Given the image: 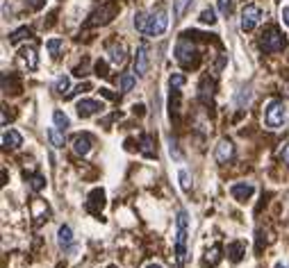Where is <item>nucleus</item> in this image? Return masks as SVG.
Here are the masks:
<instances>
[{
  "label": "nucleus",
  "mask_w": 289,
  "mask_h": 268,
  "mask_svg": "<svg viewBox=\"0 0 289 268\" xmlns=\"http://www.w3.org/2000/svg\"><path fill=\"white\" fill-rule=\"evenodd\" d=\"M169 84H171V89H178V86H182L185 84V75H180V73L171 75L169 77Z\"/></svg>",
  "instance_id": "obj_35"
},
{
  "label": "nucleus",
  "mask_w": 289,
  "mask_h": 268,
  "mask_svg": "<svg viewBox=\"0 0 289 268\" xmlns=\"http://www.w3.org/2000/svg\"><path fill=\"white\" fill-rule=\"evenodd\" d=\"M137 77L132 75V73H125V75H121V82H119V89L121 94H128V91H132V86H135Z\"/></svg>",
  "instance_id": "obj_23"
},
{
  "label": "nucleus",
  "mask_w": 289,
  "mask_h": 268,
  "mask_svg": "<svg viewBox=\"0 0 289 268\" xmlns=\"http://www.w3.org/2000/svg\"><path fill=\"white\" fill-rule=\"evenodd\" d=\"M102 207H105V191H102V189H94V191L89 193V200H87V212L100 214Z\"/></svg>",
  "instance_id": "obj_13"
},
{
  "label": "nucleus",
  "mask_w": 289,
  "mask_h": 268,
  "mask_svg": "<svg viewBox=\"0 0 289 268\" xmlns=\"http://www.w3.org/2000/svg\"><path fill=\"white\" fill-rule=\"evenodd\" d=\"M251 89H242L239 91V96H237V107H244V105H248L251 102Z\"/></svg>",
  "instance_id": "obj_33"
},
{
  "label": "nucleus",
  "mask_w": 289,
  "mask_h": 268,
  "mask_svg": "<svg viewBox=\"0 0 289 268\" xmlns=\"http://www.w3.org/2000/svg\"><path fill=\"white\" fill-rule=\"evenodd\" d=\"M102 109H105V105H102V102L89 100V98L77 100V105H75V111H77V116H80V118H89V116H94V114H98V111H102Z\"/></svg>",
  "instance_id": "obj_9"
},
{
  "label": "nucleus",
  "mask_w": 289,
  "mask_h": 268,
  "mask_svg": "<svg viewBox=\"0 0 289 268\" xmlns=\"http://www.w3.org/2000/svg\"><path fill=\"white\" fill-rule=\"evenodd\" d=\"M175 59L182 66H194L196 64V46L187 39V34H182L178 43H175Z\"/></svg>",
  "instance_id": "obj_4"
},
{
  "label": "nucleus",
  "mask_w": 289,
  "mask_h": 268,
  "mask_svg": "<svg viewBox=\"0 0 289 268\" xmlns=\"http://www.w3.org/2000/svg\"><path fill=\"white\" fill-rule=\"evenodd\" d=\"M46 48H48V52H50L52 57H57V55H60V50L64 48V41H62V39H48Z\"/></svg>",
  "instance_id": "obj_25"
},
{
  "label": "nucleus",
  "mask_w": 289,
  "mask_h": 268,
  "mask_svg": "<svg viewBox=\"0 0 289 268\" xmlns=\"http://www.w3.org/2000/svg\"><path fill=\"white\" fill-rule=\"evenodd\" d=\"M3 143L7 145V148H21L23 145V136L16 132V130H7V132L3 134Z\"/></svg>",
  "instance_id": "obj_19"
},
{
  "label": "nucleus",
  "mask_w": 289,
  "mask_h": 268,
  "mask_svg": "<svg viewBox=\"0 0 289 268\" xmlns=\"http://www.w3.org/2000/svg\"><path fill=\"white\" fill-rule=\"evenodd\" d=\"M259 18H262V12H259L257 5H246V7L242 9V21H239V25H242L244 32H253L257 27Z\"/></svg>",
  "instance_id": "obj_6"
},
{
  "label": "nucleus",
  "mask_w": 289,
  "mask_h": 268,
  "mask_svg": "<svg viewBox=\"0 0 289 268\" xmlns=\"http://www.w3.org/2000/svg\"><path fill=\"white\" fill-rule=\"evenodd\" d=\"M273 268H287V266H285V264H282V261H278V264H276V266H273Z\"/></svg>",
  "instance_id": "obj_41"
},
{
  "label": "nucleus",
  "mask_w": 289,
  "mask_h": 268,
  "mask_svg": "<svg viewBox=\"0 0 289 268\" xmlns=\"http://www.w3.org/2000/svg\"><path fill=\"white\" fill-rule=\"evenodd\" d=\"M244 250H246V246H244L242 241H232L228 246V255H230V261H242V257H244Z\"/></svg>",
  "instance_id": "obj_21"
},
{
  "label": "nucleus",
  "mask_w": 289,
  "mask_h": 268,
  "mask_svg": "<svg viewBox=\"0 0 289 268\" xmlns=\"http://www.w3.org/2000/svg\"><path fill=\"white\" fill-rule=\"evenodd\" d=\"M166 27H169V14H166V9H157V12H153L148 16V25H146V32L148 37H160V34L166 32Z\"/></svg>",
  "instance_id": "obj_5"
},
{
  "label": "nucleus",
  "mask_w": 289,
  "mask_h": 268,
  "mask_svg": "<svg viewBox=\"0 0 289 268\" xmlns=\"http://www.w3.org/2000/svg\"><path fill=\"white\" fill-rule=\"evenodd\" d=\"M259 48L264 52H280L285 48V39L276 27H267L262 32V37H259Z\"/></svg>",
  "instance_id": "obj_3"
},
{
  "label": "nucleus",
  "mask_w": 289,
  "mask_h": 268,
  "mask_svg": "<svg viewBox=\"0 0 289 268\" xmlns=\"http://www.w3.org/2000/svg\"><path fill=\"white\" fill-rule=\"evenodd\" d=\"M28 3H30L32 9H41L43 7V0H28Z\"/></svg>",
  "instance_id": "obj_38"
},
{
  "label": "nucleus",
  "mask_w": 289,
  "mask_h": 268,
  "mask_svg": "<svg viewBox=\"0 0 289 268\" xmlns=\"http://www.w3.org/2000/svg\"><path fill=\"white\" fill-rule=\"evenodd\" d=\"M25 37H30V30H28V27H21V30H16L12 37H9V43H14V46H16V43H21Z\"/></svg>",
  "instance_id": "obj_31"
},
{
  "label": "nucleus",
  "mask_w": 289,
  "mask_h": 268,
  "mask_svg": "<svg viewBox=\"0 0 289 268\" xmlns=\"http://www.w3.org/2000/svg\"><path fill=\"white\" fill-rule=\"evenodd\" d=\"M32 214H34V221L41 223L43 218H48L50 209H48V204L43 202V200H34V202H32Z\"/></svg>",
  "instance_id": "obj_20"
},
{
  "label": "nucleus",
  "mask_w": 289,
  "mask_h": 268,
  "mask_svg": "<svg viewBox=\"0 0 289 268\" xmlns=\"http://www.w3.org/2000/svg\"><path fill=\"white\" fill-rule=\"evenodd\" d=\"M187 212H178V232H175V261H178V268H182L185 261H187Z\"/></svg>",
  "instance_id": "obj_1"
},
{
  "label": "nucleus",
  "mask_w": 289,
  "mask_h": 268,
  "mask_svg": "<svg viewBox=\"0 0 289 268\" xmlns=\"http://www.w3.org/2000/svg\"><path fill=\"white\" fill-rule=\"evenodd\" d=\"M285 121H287V109L282 105V100L273 98L267 102V109H264V123H267L269 130H280L285 128Z\"/></svg>",
  "instance_id": "obj_2"
},
{
  "label": "nucleus",
  "mask_w": 289,
  "mask_h": 268,
  "mask_svg": "<svg viewBox=\"0 0 289 268\" xmlns=\"http://www.w3.org/2000/svg\"><path fill=\"white\" fill-rule=\"evenodd\" d=\"M48 139H50V143L55 145V148H64V143H66L64 132H62L60 128H50V130H48Z\"/></svg>",
  "instance_id": "obj_22"
},
{
  "label": "nucleus",
  "mask_w": 289,
  "mask_h": 268,
  "mask_svg": "<svg viewBox=\"0 0 289 268\" xmlns=\"http://www.w3.org/2000/svg\"><path fill=\"white\" fill-rule=\"evenodd\" d=\"M232 155H234L232 141H230V139H221V141H219L217 150H214V157H217V162L219 164H228L230 159H232Z\"/></svg>",
  "instance_id": "obj_10"
},
{
  "label": "nucleus",
  "mask_w": 289,
  "mask_h": 268,
  "mask_svg": "<svg viewBox=\"0 0 289 268\" xmlns=\"http://www.w3.org/2000/svg\"><path fill=\"white\" fill-rule=\"evenodd\" d=\"M230 193H232L234 200L246 202L248 198L255 193V187H253V184H246V182H237V184H232V187H230Z\"/></svg>",
  "instance_id": "obj_11"
},
{
  "label": "nucleus",
  "mask_w": 289,
  "mask_h": 268,
  "mask_svg": "<svg viewBox=\"0 0 289 268\" xmlns=\"http://www.w3.org/2000/svg\"><path fill=\"white\" fill-rule=\"evenodd\" d=\"M52 121H55V128H60V130L68 128V116L64 114V111L55 109V111H52Z\"/></svg>",
  "instance_id": "obj_26"
},
{
  "label": "nucleus",
  "mask_w": 289,
  "mask_h": 268,
  "mask_svg": "<svg viewBox=\"0 0 289 268\" xmlns=\"http://www.w3.org/2000/svg\"><path fill=\"white\" fill-rule=\"evenodd\" d=\"M132 109H135V114H144V109H146V107H144V105H135V107H132Z\"/></svg>",
  "instance_id": "obj_39"
},
{
  "label": "nucleus",
  "mask_w": 289,
  "mask_h": 268,
  "mask_svg": "<svg viewBox=\"0 0 289 268\" xmlns=\"http://www.w3.org/2000/svg\"><path fill=\"white\" fill-rule=\"evenodd\" d=\"M68 89H71V77L62 75L60 80L55 82V91H57V94H68Z\"/></svg>",
  "instance_id": "obj_28"
},
{
  "label": "nucleus",
  "mask_w": 289,
  "mask_h": 268,
  "mask_svg": "<svg viewBox=\"0 0 289 268\" xmlns=\"http://www.w3.org/2000/svg\"><path fill=\"white\" fill-rule=\"evenodd\" d=\"M280 157H282V162H285L287 164V166H289V143L285 145V148H282L280 150Z\"/></svg>",
  "instance_id": "obj_37"
},
{
  "label": "nucleus",
  "mask_w": 289,
  "mask_h": 268,
  "mask_svg": "<svg viewBox=\"0 0 289 268\" xmlns=\"http://www.w3.org/2000/svg\"><path fill=\"white\" fill-rule=\"evenodd\" d=\"M119 12V5L116 3H105L100 9H96L94 14H91V25H105V23H110L112 18H114V14Z\"/></svg>",
  "instance_id": "obj_8"
},
{
  "label": "nucleus",
  "mask_w": 289,
  "mask_h": 268,
  "mask_svg": "<svg viewBox=\"0 0 289 268\" xmlns=\"http://www.w3.org/2000/svg\"><path fill=\"white\" fill-rule=\"evenodd\" d=\"M280 16H282V23L289 27V5H285V7L280 9Z\"/></svg>",
  "instance_id": "obj_36"
},
{
  "label": "nucleus",
  "mask_w": 289,
  "mask_h": 268,
  "mask_svg": "<svg viewBox=\"0 0 289 268\" xmlns=\"http://www.w3.org/2000/svg\"><path fill=\"white\" fill-rule=\"evenodd\" d=\"M91 145H94V141H91L89 134H77V136H73V150H75L77 155H82V157H87V155L91 153Z\"/></svg>",
  "instance_id": "obj_14"
},
{
  "label": "nucleus",
  "mask_w": 289,
  "mask_h": 268,
  "mask_svg": "<svg viewBox=\"0 0 289 268\" xmlns=\"http://www.w3.org/2000/svg\"><path fill=\"white\" fill-rule=\"evenodd\" d=\"M30 187L34 191H41V189L46 187V180H43L41 175H30Z\"/></svg>",
  "instance_id": "obj_34"
},
{
  "label": "nucleus",
  "mask_w": 289,
  "mask_h": 268,
  "mask_svg": "<svg viewBox=\"0 0 289 268\" xmlns=\"http://www.w3.org/2000/svg\"><path fill=\"white\" fill-rule=\"evenodd\" d=\"M146 25H148V16L144 12H137L135 14V27L139 32H146Z\"/></svg>",
  "instance_id": "obj_30"
},
{
  "label": "nucleus",
  "mask_w": 289,
  "mask_h": 268,
  "mask_svg": "<svg viewBox=\"0 0 289 268\" xmlns=\"http://www.w3.org/2000/svg\"><path fill=\"white\" fill-rule=\"evenodd\" d=\"M73 232H71V227L68 225H62L60 227V232H57V243H60V248L62 250H68V248H73Z\"/></svg>",
  "instance_id": "obj_16"
},
{
  "label": "nucleus",
  "mask_w": 289,
  "mask_h": 268,
  "mask_svg": "<svg viewBox=\"0 0 289 268\" xmlns=\"http://www.w3.org/2000/svg\"><path fill=\"white\" fill-rule=\"evenodd\" d=\"M217 5H219L221 16H230V12H232V0H217Z\"/></svg>",
  "instance_id": "obj_32"
},
{
  "label": "nucleus",
  "mask_w": 289,
  "mask_h": 268,
  "mask_svg": "<svg viewBox=\"0 0 289 268\" xmlns=\"http://www.w3.org/2000/svg\"><path fill=\"white\" fill-rule=\"evenodd\" d=\"M107 268H119V266H114V264H110V266H107Z\"/></svg>",
  "instance_id": "obj_42"
},
{
  "label": "nucleus",
  "mask_w": 289,
  "mask_h": 268,
  "mask_svg": "<svg viewBox=\"0 0 289 268\" xmlns=\"http://www.w3.org/2000/svg\"><path fill=\"white\" fill-rule=\"evenodd\" d=\"M139 143H141V155L144 157H157V150H155V141H153V136L150 134H141V139H139Z\"/></svg>",
  "instance_id": "obj_17"
},
{
  "label": "nucleus",
  "mask_w": 289,
  "mask_h": 268,
  "mask_svg": "<svg viewBox=\"0 0 289 268\" xmlns=\"http://www.w3.org/2000/svg\"><path fill=\"white\" fill-rule=\"evenodd\" d=\"M107 59H110L112 66H121L125 62V46L123 43H112L107 48Z\"/></svg>",
  "instance_id": "obj_15"
},
{
  "label": "nucleus",
  "mask_w": 289,
  "mask_h": 268,
  "mask_svg": "<svg viewBox=\"0 0 289 268\" xmlns=\"http://www.w3.org/2000/svg\"><path fill=\"white\" fill-rule=\"evenodd\" d=\"M18 62H21L23 68H28V71H37L39 66V59H37V50L34 48H21V52H18Z\"/></svg>",
  "instance_id": "obj_12"
},
{
  "label": "nucleus",
  "mask_w": 289,
  "mask_h": 268,
  "mask_svg": "<svg viewBox=\"0 0 289 268\" xmlns=\"http://www.w3.org/2000/svg\"><path fill=\"white\" fill-rule=\"evenodd\" d=\"M146 268H162V264H155V261H153V264H148Z\"/></svg>",
  "instance_id": "obj_40"
},
{
  "label": "nucleus",
  "mask_w": 289,
  "mask_h": 268,
  "mask_svg": "<svg viewBox=\"0 0 289 268\" xmlns=\"http://www.w3.org/2000/svg\"><path fill=\"white\" fill-rule=\"evenodd\" d=\"M219 261H221V246H219V243H214V246L209 248L207 252H205L203 266H205V268H207V266H217Z\"/></svg>",
  "instance_id": "obj_18"
},
{
  "label": "nucleus",
  "mask_w": 289,
  "mask_h": 268,
  "mask_svg": "<svg viewBox=\"0 0 289 268\" xmlns=\"http://www.w3.org/2000/svg\"><path fill=\"white\" fill-rule=\"evenodd\" d=\"M148 68H150L148 43L141 41V43H139V48H137V55H135V73H137V77L148 75Z\"/></svg>",
  "instance_id": "obj_7"
},
{
  "label": "nucleus",
  "mask_w": 289,
  "mask_h": 268,
  "mask_svg": "<svg viewBox=\"0 0 289 268\" xmlns=\"http://www.w3.org/2000/svg\"><path fill=\"white\" fill-rule=\"evenodd\" d=\"M178 180H180V187H182V191H192V175L187 173L185 168H180L178 170Z\"/></svg>",
  "instance_id": "obj_24"
},
{
  "label": "nucleus",
  "mask_w": 289,
  "mask_h": 268,
  "mask_svg": "<svg viewBox=\"0 0 289 268\" xmlns=\"http://www.w3.org/2000/svg\"><path fill=\"white\" fill-rule=\"evenodd\" d=\"M194 0H173V18H180L185 14V9L192 5Z\"/></svg>",
  "instance_id": "obj_27"
},
{
  "label": "nucleus",
  "mask_w": 289,
  "mask_h": 268,
  "mask_svg": "<svg viewBox=\"0 0 289 268\" xmlns=\"http://www.w3.org/2000/svg\"><path fill=\"white\" fill-rule=\"evenodd\" d=\"M200 23H205V25H214V23H217V14H214V9H203V12H200Z\"/></svg>",
  "instance_id": "obj_29"
}]
</instances>
